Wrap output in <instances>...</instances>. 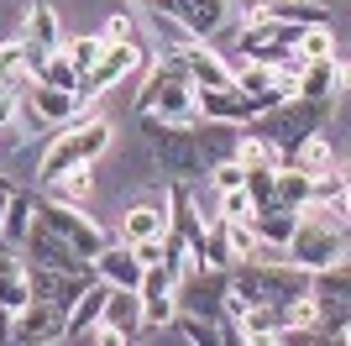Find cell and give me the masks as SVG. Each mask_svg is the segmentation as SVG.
I'll return each instance as SVG.
<instances>
[{
	"mask_svg": "<svg viewBox=\"0 0 351 346\" xmlns=\"http://www.w3.org/2000/svg\"><path fill=\"white\" fill-rule=\"evenodd\" d=\"M27 84H32V73H27V43L11 37V43H0V89H5V95H21Z\"/></svg>",
	"mask_w": 351,
	"mask_h": 346,
	"instance_id": "cell-20",
	"label": "cell"
},
{
	"mask_svg": "<svg viewBox=\"0 0 351 346\" xmlns=\"http://www.w3.org/2000/svg\"><path fill=\"white\" fill-rule=\"evenodd\" d=\"M304 346H346V336H330V331H315Z\"/></svg>",
	"mask_w": 351,
	"mask_h": 346,
	"instance_id": "cell-37",
	"label": "cell"
},
{
	"mask_svg": "<svg viewBox=\"0 0 351 346\" xmlns=\"http://www.w3.org/2000/svg\"><path fill=\"white\" fill-rule=\"evenodd\" d=\"M16 121V95H0V131H11Z\"/></svg>",
	"mask_w": 351,
	"mask_h": 346,
	"instance_id": "cell-36",
	"label": "cell"
},
{
	"mask_svg": "<svg viewBox=\"0 0 351 346\" xmlns=\"http://www.w3.org/2000/svg\"><path fill=\"white\" fill-rule=\"evenodd\" d=\"M168 226H173V216H168V184H162V194H152V200L132 205V210L121 216L116 242H121V246H136V242H162V236H168Z\"/></svg>",
	"mask_w": 351,
	"mask_h": 346,
	"instance_id": "cell-10",
	"label": "cell"
},
{
	"mask_svg": "<svg viewBox=\"0 0 351 346\" xmlns=\"http://www.w3.org/2000/svg\"><path fill=\"white\" fill-rule=\"evenodd\" d=\"M178 336L189 346H220V320H199V315H173Z\"/></svg>",
	"mask_w": 351,
	"mask_h": 346,
	"instance_id": "cell-29",
	"label": "cell"
},
{
	"mask_svg": "<svg viewBox=\"0 0 351 346\" xmlns=\"http://www.w3.org/2000/svg\"><path fill=\"white\" fill-rule=\"evenodd\" d=\"M147 63V47L142 43H105V53H100V63L79 79V105H89L95 95H105V89H116L126 73H136Z\"/></svg>",
	"mask_w": 351,
	"mask_h": 346,
	"instance_id": "cell-7",
	"label": "cell"
},
{
	"mask_svg": "<svg viewBox=\"0 0 351 346\" xmlns=\"http://www.w3.org/2000/svg\"><path fill=\"white\" fill-rule=\"evenodd\" d=\"M330 111L336 105H309V100H283L278 111L257 115L247 131H257V137H267V142L278 147V152H289L293 142H304V137H315V131H325V121H330Z\"/></svg>",
	"mask_w": 351,
	"mask_h": 346,
	"instance_id": "cell-4",
	"label": "cell"
},
{
	"mask_svg": "<svg viewBox=\"0 0 351 346\" xmlns=\"http://www.w3.org/2000/svg\"><path fill=\"white\" fill-rule=\"evenodd\" d=\"M21 37L37 43V47H47V53H58V47H63L58 11H53V5H32V11H27V32H21Z\"/></svg>",
	"mask_w": 351,
	"mask_h": 346,
	"instance_id": "cell-23",
	"label": "cell"
},
{
	"mask_svg": "<svg viewBox=\"0 0 351 346\" xmlns=\"http://www.w3.org/2000/svg\"><path fill=\"white\" fill-rule=\"evenodd\" d=\"M5 200H11V194H5V189H0V220H5Z\"/></svg>",
	"mask_w": 351,
	"mask_h": 346,
	"instance_id": "cell-39",
	"label": "cell"
},
{
	"mask_svg": "<svg viewBox=\"0 0 351 346\" xmlns=\"http://www.w3.org/2000/svg\"><path fill=\"white\" fill-rule=\"evenodd\" d=\"M236 331L241 336H273V331H283V315L278 310H241V315H236Z\"/></svg>",
	"mask_w": 351,
	"mask_h": 346,
	"instance_id": "cell-31",
	"label": "cell"
},
{
	"mask_svg": "<svg viewBox=\"0 0 351 346\" xmlns=\"http://www.w3.org/2000/svg\"><path fill=\"white\" fill-rule=\"evenodd\" d=\"M173 304L178 315H199V320H220L226 315V273L215 268H189L173 278Z\"/></svg>",
	"mask_w": 351,
	"mask_h": 346,
	"instance_id": "cell-6",
	"label": "cell"
},
{
	"mask_svg": "<svg viewBox=\"0 0 351 346\" xmlns=\"http://www.w3.org/2000/svg\"><path fill=\"white\" fill-rule=\"evenodd\" d=\"M0 95H5V89H0Z\"/></svg>",
	"mask_w": 351,
	"mask_h": 346,
	"instance_id": "cell-40",
	"label": "cell"
},
{
	"mask_svg": "<svg viewBox=\"0 0 351 346\" xmlns=\"http://www.w3.org/2000/svg\"><path fill=\"white\" fill-rule=\"evenodd\" d=\"M283 325H289V331H320V304L309 299V288L299 294V299L283 304Z\"/></svg>",
	"mask_w": 351,
	"mask_h": 346,
	"instance_id": "cell-28",
	"label": "cell"
},
{
	"mask_svg": "<svg viewBox=\"0 0 351 346\" xmlns=\"http://www.w3.org/2000/svg\"><path fill=\"white\" fill-rule=\"evenodd\" d=\"M27 284H32V299H43V304H53V310L69 315L73 304H79V294L95 284V273H58V268H32L27 262Z\"/></svg>",
	"mask_w": 351,
	"mask_h": 346,
	"instance_id": "cell-11",
	"label": "cell"
},
{
	"mask_svg": "<svg viewBox=\"0 0 351 346\" xmlns=\"http://www.w3.org/2000/svg\"><path fill=\"white\" fill-rule=\"evenodd\" d=\"M132 257L142 262V268H158V262H162V242H136Z\"/></svg>",
	"mask_w": 351,
	"mask_h": 346,
	"instance_id": "cell-35",
	"label": "cell"
},
{
	"mask_svg": "<svg viewBox=\"0 0 351 346\" xmlns=\"http://www.w3.org/2000/svg\"><path fill=\"white\" fill-rule=\"evenodd\" d=\"M47 189V200L53 205H69V210H84L89 205V194H95V163H84V168H69V173H58L53 184H43Z\"/></svg>",
	"mask_w": 351,
	"mask_h": 346,
	"instance_id": "cell-18",
	"label": "cell"
},
{
	"mask_svg": "<svg viewBox=\"0 0 351 346\" xmlns=\"http://www.w3.org/2000/svg\"><path fill=\"white\" fill-rule=\"evenodd\" d=\"M173 268L158 262V268H142V284H136V299H142V331H162L173 325L178 304H173Z\"/></svg>",
	"mask_w": 351,
	"mask_h": 346,
	"instance_id": "cell-9",
	"label": "cell"
},
{
	"mask_svg": "<svg viewBox=\"0 0 351 346\" xmlns=\"http://www.w3.org/2000/svg\"><path fill=\"white\" fill-rule=\"evenodd\" d=\"M37 84H47V89H69V95H79V73H73V63H69L63 53H47L43 73H37Z\"/></svg>",
	"mask_w": 351,
	"mask_h": 346,
	"instance_id": "cell-26",
	"label": "cell"
},
{
	"mask_svg": "<svg viewBox=\"0 0 351 346\" xmlns=\"http://www.w3.org/2000/svg\"><path fill=\"white\" fill-rule=\"evenodd\" d=\"M100 43H142V37H136V21H132V16L116 11V16L100 27Z\"/></svg>",
	"mask_w": 351,
	"mask_h": 346,
	"instance_id": "cell-33",
	"label": "cell"
},
{
	"mask_svg": "<svg viewBox=\"0 0 351 346\" xmlns=\"http://www.w3.org/2000/svg\"><path fill=\"white\" fill-rule=\"evenodd\" d=\"M205 178H210V189L220 194V189H241V184H247V168H241L236 158H226V163H215Z\"/></svg>",
	"mask_w": 351,
	"mask_h": 346,
	"instance_id": "cell-32",
	"label": "cell"
},
{
	"mask_svg": "<svg viewBox=\"0 0 351 346\" xmlns=\"http://www.w3.org/2000/svg\"><path fill=\"white\" fill-rule=\"evenodd\" d=\"M95 278L110 284V288H136V284H142V262L132 257V246L110 242V246L95 252Z\"/></svg>",
	"mask_w": 351,
	"mask_h": 346,
	"instance_id": "cell-16",
	"label": "cell"
},
{
	"mask_svg": "<svg viewBox=\"0 0 351 346\" xmlns=\"http://www.w3.org/2000/svg\"><path fill=\"white\" fill-rule=\"evenodd\" d=\"M63 310H53V304L32 299L21 315H11V346H53L63 341Z\"/></svg>",
	"mask_w": 351,
	"mask_h": 346,
	"instance_id": "cell-12",
	"label": "cell"
},
{
	"mask_svg": "<svg viewBox=\"0 0 351 346\" xmlns=\"http://www.w3.org/2000/svg\"><path fill=\"white\" fill-rule=\"evenodd\" d=\"M178 63H184V73L194 79V89H231V84H236L231 63H226L215 47H205V43L184 47V53H178Z\"/></svg>",
	"mask_w": 351,
	"mask_h": 346,
	"instance_id": "cell-15",
	"label": "cell"
},
{
	"mask_svg": "<svg viewBox=\"0 0 351 346\" xmlns=\"http://www.w3.org/2000/svg\"><path fill=\"white\" fill-rule=\"evenodd\" d=\"M105 152H110V121H100V115H73L63 131H53L47 152L37 158V178H43V184H53L58 173L84 168V163L105 158Z\"/></svg>",
	"mask_w": 351,
	"mask_h": 346,
	"instance_id": "cell-2",
	"label": "cell"
},
{
	"mask_svg": "<svg viewBox=\"0 0 351 346\" xmlns=\"http://www.w3.org/2000/svg\"><path fill=\"white\" fill-rule=\"evenodd\" d=\"M89 346H132L136 336H126V331H116V325H105V320H95V325H89Z\"/></svg>",
	"mask_w": 351,
	"mask_h": 346,
	"instance_id": "cell-34",
	"label": "cell"
},
{
	"mask_svg": "<svg viewBox=\"0 0 351 346\" xmlns=\"http://www.w3.org/2000/svg\"><path fill=\"white\" fill-rule=\"evenodd\" d=\"M32 194H21V189H16L11 200H5V220H0V242L5 246H16V252H21V242H27V231H32Z\"/></svg>",
	"mask_w": 351,
	"mask_h": 346,
	"instance_id": "cell-21",
	"label": "cell"
},
{
	"mask_svg": "<svg viewBox=\"0 0 351 346\" xmlns=\"http://www.w3.org/2000/svg\"><path fill=\"white\" fill-rule=\"evenodd\" d=\"M241 346H283V341H278V331H273V336H241Z\"/></svg>",
	"mask_w": 351,
	"mask_h": 346,
	"instance_id": "cell-38",
	"label": "cell"
},
{
	"mask_svg": "<svg viewBox=\"0 0 351 346\" xmlns=\"http://www.w3.org/2000/svg\"><path fill=\"white\" fill-rule=\"evenodd\" d=\"M283 262L304 268V273H320L330 262H346V231L320 220V216H309V210H299V226L283 242Z\"/></svg>",
	"mask_w": 351,
	"mask_h": 346,
	"instance_id": "cell-3",
	"label": "cell"
},
{
	"mask_svg": "<svg viewBox=\"0 0 351 346\" xmlns=\"http://www.w3.org/2000/svg\"><path fill=\"white\" fill-rule=\"evenodd\" d=\"M136 115H158L162 126H199V105H194V79L184 73L178 58L162 53L147 73L142 95H136Z\"/></svg>",
	"mask_w": 351,
	"mask_h": 346,
	"instance_id": "cell-1",
	"label": "cell"
},
{
	"mask_svg": "<svg viewBox=\"0 0 351 346\" xmlns=\"http://www.w3.org/2000/svg\"><path fill=\"white\" fill-rule=\"evenodd\" d=\"M283 168L315 178V173H330V168H341V163H336V152H330V137L315 131V137H304V142H293L289 152H283Z\"/></svg>",
	"mask_w": 351,
	"mask_h": 346,
	"instance_id": "cell-17",
	"label": "cell"
},
{
	"mask_svg": "<svg viewBox=\"0 0 351 346\" xmlns=\"http://www.w3.org/2000/svg\"><path fill=\"white\" fill-rule=\"evenodd\" d=\"M341 84H346V69H341V58H320V63H304L299 84H293V100L336 105V100H341Z\"/></svg>",
	"mask_w": 351,
	"mask_h": 346,
	"instance_id": "cell-14",
	"label": "cell"
},
{
	"mask_svg": "<svg viewBox=\"0 0 351 346\" xmlns=\"http://www.w3.org/2000/svg\"><path fill=\"white\" fill-rule=\"evenodd\" d=\"M100 320H105V325H116V331H126V336H136V331H142V299H136V288H110Z\"/></svg>",
	"mask_w": 351,
	"mask_h": 346,
	"instance_id": "cell-19",
	"label": "cell"
},
{
	"mask_svg": "<svg viewBox=\"0 0 351 346\" xmlns=\"http://www.w3.org/2000/svg\"><path fill=\"white\" fill-rule=\"evenodd\" d=\"M252 231H257V242H267V246H283L293 236V226H299V216L293 210H257V216L247 220Z\"/></svg>",
	"mask_w": 351,
	"mask_h": 346,
	"instance_id": "cell-24",
	"label": "cell"
},
{
	"mask_svg": "<svg viewBox=\"0 0 351 346\" xmlns=\"http://www.w3.org/2000/svg\"><path fill=\"white\" fill-rule=\"evenodd\" d=\"M215 216L220 220H252V216H257V205H252L247 189H220V194H215Z\"/></svg>",
	"mask_w": 351,
	"mask_h": 346,
	"instance_id": "cell-30",
	"label": "cell"
},
{
	"mask_svg": "<svg viewBox=\"0 0 351 346\" xmlns=\"http://www.w3.org/2000/svg\"><path fill=\"white\" fill-rule=\"evenodd\" d=\"M309 205V173H293V168H278L273 173V210H304Z\"/></svg>",
	"mask_w": 351,
	"mask_h": 346,
	"instance_id": "cell-22",
	"label": "cell"
},
{
	"mask_svg": "<svg viewBox=\"0 0 351 346\" xmlns=\"http://www.w3.org/2000/svg\"><path fill=\"white\" fill-rule=\"evenodd\" d=\"M58 53H63V58H69V63H73V73H79V79H84V73H89V69H95V63H100V53H105V43H100V37H69V43H63V47H58Z\"/></svg>",
	"mask_w": 351,
	"mask_h": 346,
	"instance_id": "cell-25",
	"label": "cell"
},
{
	"mask_svg": "<svg viewBox=\"0 0 351 346\" xmlns=\"http://www.w3.org/2000/svg\"><path fill=\"white\" fill-rule=\"evenodd\" d=\"M293 53L304 58V63H320V58H341L336 53V37H330V27H304V37H299V47Z\"/></svg>",
	"mask_w": 351,
	"mask_h": 346,
	"instance_id": "cell-27",
	"label": "cell"
},
{
	"mask_svg": "<svg viewBox=\"0 0 351 346\" xmlns=\"http://www.w3.org/2000/svg\"><path fill=\"white\" fill-rule=\"evenodd\" d=\"M16 100L27 105V115L32 121H47V126H69L73 115H84V105H79V95H69V89H47V84H37L32 79Z\"/></svg>",
	"mask_w": 351,
	"mask_h": 346,
	"instance_id": "cell-13",
	"label": "cell"
},
{
	"mask_svg": "<svg viewBox=\"0 0 351 346\" xmlns=\"http://www.w3.org/2000/svg\"><path fill=\"white\" fill-rule=\"evenodd\" d=\"M37 220H43L47 231H58L63 242H69L79 257H89V262H95V252H100V246L116 242V236H110L105 226H95L84 210H69V205H53V200H37Z\"/></svg>",
	"mask_w": 351,
	"mask_h": 346,
	"instance_id": "cell-5",
	"label": "cell"
},
{
	"mask_svg": "<svg viewBox=\"0 0 351 346\" xmlns=\"http://www.w3.org/2000/svg\"><path fill=\"white\" fill-rule=\"evenodd\" d=\"M299 37H304V27H293V21H247V27L236 32V47H241V58H252V63H278V58H289L293 47H299Z\"/></svg>",
	"mask_w": 351,
	"mask_h": 346,
	"instance_id": "cell-8",
	"label": "cell"
}]
</instances>
